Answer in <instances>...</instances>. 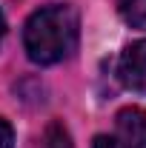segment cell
<instances>
[{"mask_svg":"<svg viewBox=\"0 0 146 148\" xmlns=\"http://www.w3.org/2000/svg\"><path fill=\"white\" fill-rule=\"evenodd\" d=\"M0 148H15V128L0 117Z\"/></svg>","mask_w":146,"mask_h":148,"instance_id":"6","label":"cell"},{"mask_svg":"<svg viewBox=\"0 0 146 148\" xmlns=\"http://www.w3.org/2000/svg\"><path fill=\"white\" fill-rule=\"evenodd\" d=\"M3 34H6V17H3V12H0V43H3Z\"/></svg>","mask_w":146,"mask_h":148,"instance_id":"8","label":"cell"},{"mask_svg":"<svg viewBox=\"0 0 146 148\" xmlns=\"http://www.w3.org/2000/svg\"><path fill=\"white\" fill-rule=\"evenodd\" d=\"M77 46V14L69 6H43L23 26V49L32 63L55 66Z\"/></svg>","mask_w":146,"mask_h":148,"instance_id":"1","label":"cell"},{"mask_svg":"<svg viewBox=\"0 0 146 148\" xmlns=\"http://www.w3.org/2000/svg\"><path fill=\"white\" fill-rule=\"evenodd\" d=\"M117 143L123 148H146V111L138 106H126L115 117Z\"/></svg>","mask_w":146,"mask_h":148,"instance_id":"2","label":"cell"},{"mask_svg":"<svg viewBox=\"0 0 146 148\" xmlns=\"http://www.w3.org/2000/svg\"><path fill=\"white\" fill-rule=\"evenodd\" d=\"M92 148H123V145H120L115 137H106V134H100V137H95Z\"/></svg>","mask_w":146,"mask_h":148,"instance_id":"7","label":"cell"},{"mask_svg":"<svg viewBox=\"0 0 146 148\" xmlns=\"http://www.w3.org/2000/svg\"><path fill=\"white\" fill-rule=\"evenodd\" d=\"M120 14L132 29L146 32V0H123L120 3Z\"/></svg>","mask_w":146,"mask_h":148,"instance_id":"4","label":"cell"},{"mask_svg":"<svg viewBox=\"0 0 146 148\" xmlns=\"http://www.w3.org/2000/svg\"><path fill=\"white\" fill-rule=\"evenodd\" d=\"M46 140H49V148H72V143H69V131L63 128L60 123H52V125H49Z\"/></svg>","mask_w":146,"mask_h":148,"instance_id":"5","label":"cell"},{"mask_svg":"<svg viewBox=\"0 0 146 148\" xmlns=\"http://www.w3.org/2000/svg\"><path fill=\"white\" fill-rule=\"evenodd\" d=\"M117 74L123 80V86L138 94H146V40L132 43L126 51L120 54Z\"/></svg>","mask_w":146,"mask_h":148,"instance_id":"3","label":"cell"}]
</instances>
